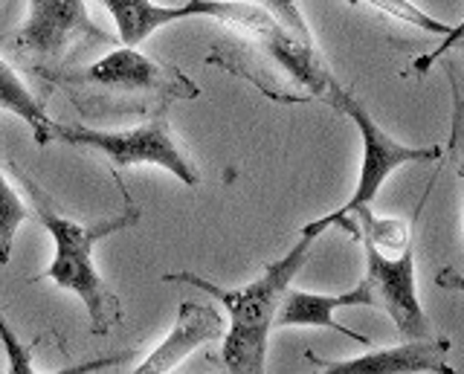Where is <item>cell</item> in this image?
Returning <instances> with one entry per match:
<instances>
[{
    "label": "cell",
    "mask_w": 464,
    "mask_h": 374,
    "mask_svg": "<svg viewBox=\"0 0 464 374\" xmlns=\"http://www.w3.org/2000/svg\"><path fill=\"white\" fill-rule=\"evenodd\" d=\"M316 238L299 235V241L282 258L265 267L258 279L241 284L236 291L221 287L198 273H166L163 282H183L218 299L229 313V328H224L221 369L224 374H267V345L276 328V311L290 282L311 258Z\"/></svg>",
    "instance_id": "obj_2"
},
{
    "label": "cell",
    "mask_w": 464,
    "mask_h": 374,
    "mask_svg": "<svg viewBox=\"0 0 464 374\" xmlns=\"http://www.w3.org/2000/svg\"><path fill=\"white\" fill-rule=\"evenodd\" d=\"M12 171H14V177H18V183L26 189L29 200H33V209L29 212L38 215V221L44 224V229H47L55 244V255H53L50 267L44 270L35 282L47 279L55 287H62V291L76 293L82 299L87 316H91V331L96 337H108L113 325L122 322V305H120V299L113 296L111 287L105 284V279L99 276L96 262H93V250H96V244L105 241L108 235L122 233L128 226H137L142 218V209L125 192V209L116 215V218H105L99 224H79L58 212L53 197L44 192L24 168L12 163Z\"/></svg>",
    "instance_id": "obj_1"
},
{
    "label": "cell",
    "mask_w": 464,
    "mask_h": 374,
    "mask_svg": "<svg viewBox=\"0 0 464 374\" xmlns=\"http://www.w3.org/2000/svg\"><path fill=\"white\" fill-rule=\"evenodd\" d=\"M325 99L354 122L360 142H362V160H360V175H357L354 195L348 197L337 212L323 215V218L304 224L299 233L308 235V238H319L334 221L343 218V215H352L354 209L372 206L374 197L381 195L383 183L389 180V175H395L398 168L410 166V163H435L441 157L439 146L412 149V146H403V142H398L395 137H389L383 128L374 122V117L366 110V105H362L352 91H345L340 82L331 84Z\"/></svg>",
    "instance_id": "obj_4"
},
{
    "label": "cell",
    "mask_w": 464,
    "mask_h": 374,
    "mask_svg": "<svg viewBox=\"0 0 464 374\" xmlns=\"http://www.w3.org/2000/svg\"><path fill=\"white\" fill-rule=\"evenodd\" d=\"M366 253V284L372 308H381L395 322L401 340H430L435 337L430 316L420 308L415 282V250L406 247L398 255H386L362 241Z\"/></svg>",
    "instance_id": "obj_6"
},
{
    "label": "cell",
    "mask_w": 464,
    "mask_h": 374,
    "mask_svg": "<svg viewBox=\"0 0 464 374\" xmlns=\"http://www.w3.org/2000/svg\"><path fill=\"white\" fill-rule=\"evenodd\" d=\"M70 91H87L105 113H160L171 102L198 99L200 88L178 67L157 64L137 47H116L96 64L55 79Z\"/></svg>",
    "instance_id": "obj_3"
},
{
    "label": "cell",
    "mask_w": 464,
    "mask_h": 374,
    "mask_svg": "<svg viewBox=\"0 0 464 374\" xmlns=\"http://www.w3.org/2000/svg\"><path fill=\"white\" fill-rule=\"evenodd\" d=\"M50 139L64 142V146L93 149L99 154H105L113 168L157 166V168H166L169 175H174L183 186H188V189H198L200 186V175L195 163L180 151L178 139L171 134L169 110H160L145 125L125 128V131H102V128H87L76 122L72 125L53 122Z\"/></svg>",
    "instance_id": "obj_5"
},
{
    "label": "cell",
    "mask_w": 464,
    "mask_h": 374,
    "mask_svg": "<svg viewBox=\"0 0 464 374\" xmlns=\"http://www.w3.org/2000/svg\"><path fill=\"white\" fill-rule=\"evenodd\" d=\"M450 340L430 337V340H403L401 345L389 349H372L352 360H325L314 351H304V360L316 366V374H456L447 363Z\"/></svg>",
    "instance_id": "obj_8"
},
{
    "label": "cell",
    "mask_w": 464,
    "mask_h": 374,
    "mask_svg": "<svg viewBox=\"0 0 464 374\" xmlns=\"http://www.w3.org/2000/svg\"><path fill=\"white\" fill-rule=\"evenodd\" d=\"M26 218H29V206L24 204L18 189L6 180L4 171H0V267L9 264L14 235H18V229Z\"/></svg>",
    "instance_id": "obj_15"
},
{
    "label": "cell",
    "mask_w": 464,
    "mask_h": 374,
    "mask_svg": "<svg viewBox=\"0 0 464 374\" xmlns=\"http://www.w3.org/2000/svg\"><path fill=\"white\" fill-rule=\"evenodd\" d=\"M82 38L111 41L87 15L84 0H29V12L18 30V44L41 59H62Z\"/></svg>",
    "instance_id": "obj_7"
},
{
    "label": "cell",
    "mask_w": 464,
    "mask_h": 374,
    "mask_svg": "<svg viewBox=\"0 0 464 374\" xmlns=\"http://www.w3.org/2000/svg\"><path fill=\"white\" fill-rule=\"evenodd\" d=\"M0 108H6L18 120H24L41 149L53 142L50 139L53 120L47 117V110L35 99V93L26 88V82L14 73V67L6 59H0Z\"/></svg>",
    "instance_id": "obj_13"
},
{
    "label": "cell",
    "mask_w": 464,
    "mask_h": 374,
    "mask_svg": "<svg viewBox=\"0 0 464 374\" xmlns=\"http://www.w3.org/2000/svg\"><path fill=\"white\" fill-rule=\"evenodd\" d=\"M221 337H224L221 311L212 305H198V302H183L178 308V320H174L171 331L130 374H169L188 354H195L200 345L215 342Z\"/></svg>",
    "instance_id": "obj_9"
},
{
    "label": "cell",
    "mask_w": 464,
    "mask_h": 374,
    "mask_svg": "<svg viewBox=\"0 0 464 374\" xmlns=\"http://www.w3.org/2000/svg\"><path fill=\"white\" fill-rule=\"evenodd\" d=\"M340 308H372L366 284L360 282L354 291L331 293V296L287 287L282 302H279V311H276V325L279 328H334V331H340V334L352 337L360 345H372L369 337H362L345 325H337L334 313H337Z\"/></svg>",
    "instance_id": "obj_10"
},
{
    "label": "cell",
    "mask_w": 464,
    "mask_h": 374,
    "mask_svg": "<svg viewBox=\"0 0 464 374\" xmlns=\"http://www.w3.org/2000/svg\"><path fill=\"white\" fill-rule=\"evenodd\" d=\"M0 342H4V351H6V360H9L6 374H41L35 369V363H33V345L24 342L18 334H14V328L9 325V320L4 313H0ZM134 357H137V351L128 349V351H120V354L84 360V363L58 369V371H50V374H93V371H105V369H113V366H122V363H128V360H134Z\"/></svg>",
    "instance_id": "obj_12"
},
{
    "label": "cell",
    "mask_w": 464,
    "mask_h": 374,
    "mask_svg": "<svg viewBox=\"0 0 464 374\" xmlns=\"http://www.w3.org/2000/svg\"><path fill=\"white\" fill-rule=\"evenodd\" d=\"M102 4L120 30L122 47H140L145 38H151L163 26L195 18L188 0L180 6H160L154 0H102Z\"/></svg>",
    "instance_id": "obj_11"
},
{
    "label": "cell",
    "mask_w": 464,
    "mask_h": 374,
    "mask_svg": "<svg viewBox=\"0 0 464 374\" xmlns=\"http://www.w3.org/2000/svg\"><path fill=\"white\" fill-rule=\"evenodd\" d=\"M352 6H372L377 9L381 15L406 24V26H415L420 33H430V35H441V38H461V26L459 24H441L439 18L427 15L424 9L415 6L412 0H348Z\"/></svg>",
    "instance_id": "obj_14"
}]
</instances>
